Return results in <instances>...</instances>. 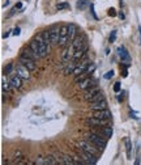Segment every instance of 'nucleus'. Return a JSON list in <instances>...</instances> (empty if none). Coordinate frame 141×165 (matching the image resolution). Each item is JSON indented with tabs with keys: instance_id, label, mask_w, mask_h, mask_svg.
<instances>
[{
	"instance_id": "obj_1",
	"label": "nucleus",
	"mask_w": 141,
	"mask_h": 165,
	"mask_svg": "<svg viewBox=\"0 0 141 165\" xmlns=\"http://www.w3.org/2000/svg\"><path fill=\"white\" fill-rule=\"evenodd\" d=\"M86 140H89L90 143H93L94 146H97L99 150H102L107 146V139L103 136V135L98 134V133H90L86 134Z\"/></svg>"
},
{
	"instance_id": "obj_2",
	"label": "nucleus",
	"mask_w": 141,
	"mask_h": 165,
	"mask_svg": "<svg viewBox=\"0 0 141 165\" xmlns=\"http://www.w3.org/2000/svg\"><path fill=\"white\" fill-rule=\"evenodd\" d=\"M34 39L37 41V43L39 46V52H41V58H46L48 55V52H50V46L45 42L43 37H42V34H37L34 37Z\"/></svg>"
},
{
	"instance_id": "obj_3",
	"label": "nucleus",
	"mask_w": 141,
	"mask_h": 165,
	"mask_svg": "<svg viewBox=\"0 0 141 165\" xmlns=\"http://www.w3.org/2000/svg\"><path fill=\"white\" fill-rule=\"evenodd\" d=\"M78 146H80V148L83 151H85V152L93 153V155H96V156H98V153H99V148L97 146H94L93 143H90L89 140H81L80 143H78Z\"/></svg>"
},
{
	"instance_id": "obj_4",
	"label": "nucleus",
	"mask_w": 141,
	"mask_h": 165,
	"mask_svg": "<svg viewBox=\"0 0 141 165\" xmlns=\"http://www.w3.org/2000/svg\"><path fill=\"white\" fill-rule=\"evenodd\" d=\"M85 123L90 127H103V126H107L109 121L107 119H101V118H97V117H89L85 119Z\"/></svg>"
},
{
	"instance_id": "obj_5",
	"label": "nucleus",
	"mask_w": 141,
	"mask_h": 165,
	"mask_svg": "<svg viewBox=\"0 0 141 165\" xmlns=\"http://www.w3.org/2000/svg\"><path fill=\"white\" fill-rule=\"evenodd\" d=\"M75 51H76V49L73 47V45H72V43H68V45L64 47L63 54H61V60L64 62V64H65V63H68V62H69L71 59L73 58Z\"/></svg>"
},
{
	"instance_id": "obj_6",
	"label": "nucleus",
	"mask_w": 141,
	"mask_h": 165,
	"mask_svg": "<svg viewBox=\"0 0 141 165\" xmlns=\"http://www.w3.org/2000/svg\"><path fill=\"white\" fill-rule=\"evenodd\" d=\"M16 74H17L22 80H29V79H30V70H29L28 67H25L22 63H18L16 66Z\"/></svg>"
},
{
	"instance_id": "obj_7",
	"label": "nucleus",
	"mask_w": 141,
	"mask_h": 165,
	"mask_svg": "<svg viewBox=\"0 0 141 165\" xmlns=\"http://www.w3.org/2000/svg\"><path fill=\"white\" fill-rule=\"evenodd\" d=\"M69 42H68V25L60 26V37H59V46L65 47Z\"/></svg>"
},
{
	"instance_id": "obj_8",
	"label": "nucleus",
	"mask_w": 141,
	"mask_h": 165,
	"mask_svg": "<svg viewBox=\"0 0 141 165\" xmlns=\"http://www.w3.org/2000/svg\"><path fill=\"white\" fill-rule=\"evenodd\" d=\"M50 38H51V45H59V37H60V28L56 25H52L50 29Z\"/></svg>"
},
{
	"instance_id": "obj_9",
	"label": "nucleus",
	"mask_w": 141,
	"mask_h": 165,
	"mask_svg": "<svg viewBox=\"0 0 141 165\" xmlns=\"http://www.w3.org/2000/svg\"><path fill=\"white\" fill-rule=\"evenodd\" d=\"M78 153H81V159H84L85 164H91V165L97 164V161H98V156H96V155L89 153V152H85V151H83V150H81Z\"/></svg>"
},
{
	"instance_id": "obj_10",
	"label": "nucleus",
	"mask_w": 141,
	"mask_h": 165,
	"mask_svg": "<svg viewBox=\"0 0 141 165\" xmlns=\"http://www.w3.org/2000/svg\"><path fill=\"white\" fill-rule=\"evenodd\" d=\"M18 62H20V63H22V64H24L25 67H28L30 71H34L35 68H37V66H35V60H33V59L28 58V57H25L24 54H21V55H20Z\"/></svg>"
},
{
	"instance_id": "obj_11",
	"label": "nucleus",
	"mask_w": 141,
	"mask_h": 165,
	"mask_svg": "<svg viewBox=\"0 0 141 165\" xmlns=\"http://www.w3.org/2000/svg\"><path fill=\"white\" fill-rule=\"evenodd\" d=\"M93 117L110 121L111 117H113V114H111V111L109 110V109H102V110H93Z\"/></svg>"
},
{
	"instance_id": "obj_12",
	"label": "nucleus",
	"mask_w": 141,
	"mask_h": 165,
	"mask_svg": "<svg viewBox=\"0 0 141 165\" xmlns=\"http://www.w3.org/2000/svg\"><path fill=\"white\" fill-rule=\"evenodd\" d=\"M90 64V62L88 60H84V62H80L78 64H76V68H75V71H73V75L75 76H78V75H81V74H84L85 71H86V68H88V66Z\"/></svg>"
},
{
	"instance_id": "obj_13",
	"label": "nucleus",
	"mask_w": 141,
	"mask_h": 165,
	"mask_svg": "<svg viewBox=\"0 0 141 165\" xmlns=\"http://www.w3.org/2000/svg\"><path fill=\"white\" fill-rule=\"evenodd\" d=\"M77 32H78V29H77L76 25L68 24V42H69V43H72L73 39L77 37Z\"/></svg>"
},
{
	"instance_id": "obj_14",
	"label": "nucleus",
	"mask_w": 141,
	"mask_h": 165,
	"mask_svg": "<svg viewBox=\"0 0 141 165\" xmlns=\"http://www.w3.org/2000/svg\"><path fill=\"white\" fill-rule=\"evenodd\" d=\"M89 108L91 110H102V109H107V101L101 100L96 102H89Z\"/></svg>"
},
{
	"instance_id": "obj_15",
	"label": "nucleus",
	"mask_w": 141,
	"mask_h": 165,
	"mask_svg": "<svg viewBox=\"0 0 141 165\" xmlns=\"http://www.w3.org/2000/svg\"><path fill=\"white\" fill-rule=\"evenodd\" d=\"M86 51H88V43H85L84 46H81L80 49H77V50L75 51V54H73V58H72V60H73V62L80 60V59L84 57V54H85Z\"/></svg>"
},
{
	"instance_id": "obj_16",
	"label": "nucleus",
	"mask_w": 141,
	"mask_h": 165,
	"mask_svg": "<svg viewBox=\"0 0 141 165\" xmlns=\"http://www.w3.org/2000/svg\"><path fill=\"white\" fill-rule=\"evenodd\" d=\"M77 85L80 87V89H88V88H90V87H93V85H96V81H94V79H91L88 76L86 79H84V80H81L80 82H77Z\"/></svg>"
},
{
	"instance_id": "obj_17",
	"label": "nucleus",
	"mask_w": 141,
	"mask_h": 165,
	"mask_svg": "<svg viewBox=\"0 0 141 165\" xmlns=\"http://www.w3.org/2000/svg\"><path fill=\"white\" fill-rule=\"evenodd\" d=\"M101 89L99 87H97V85H93V87H90V88H88V89H85V93H84V98L86 101H89L91 97H93L96 93H98Z\"/></svg>"
},
{
	"instance_id": "obj_18",
	"label": "nucleus",
	"mask_w": 141,
	"mask_h": 165,
	"mask_svg": "<svg viewBox=\"0 0 141 165\" xmlns=\"http://www.w3.org/2000/svg\"><path fill=\"white\" fill-rule=\"evenodd\" d=\"M21 54H24L25 57L30 58V59H33V60H38V59H41V57H39V55H37L34 51L31 50V47H30V46H29V47H25L24 50H22Z\"/></svg>"
},
{
	"instance_id": "obj_19",
	"label": "nucleus",
	"mask_w": 141,
	"mask_h": 165,
	"mask_svg": "<svg viewBox=\"0 0 141 165\" xmlns=\"http://www.w3.org/2000/svg\"><path fill=\"white\" fill-rule=\"evenodd\" d=\"M85 43H86V41H85V35L84 34H81V35H77L76 38L73 39V42H72V45H73V47L76 49H80L81 46H84Z\"/></svg>"
},
{
	"instance_id": "obj_20",
	"label": "nucleus",
	"mask_w": 141,
	"mask_h": 165,
	"mask_svg": "<svg viewBox=\"0 0 141 165\" xmlns=\"http://www.w3.org/2000/svg\"><path fill=\"white\" fill-rule=\"evenodd\" d=\"M118 52H119V58L122 59V62H129L131 57H129V52L126 50V47L122 46V47L118 49Z\"/></svg>"
},
{
	"instance_id": "obj_21",
	"label": "nucleus",
	"mask_w": 141,
	"mask_h": 165,
	"mask_svg": "<svg viewBox=\"0 0 141 165\" xmlns=\"http://www.w3.org/2000/svg\"><path fill=\"white\" fill-rule=\"evenodd\" d=\"M9 81H11V85H12V87H13V88H16V89H20V88L22 87V79L17 74L13 75Z\"/></svg>"
},
{
	"instance_id": "obj_22",
	"label": "nucleus",
	"mask_w": 141,
	"mask_h": 165,
	"mask_svg": "<svg viewBox=\"0 0 141 165\" xmlns=\"http://www.w3.org/2000/svg\"><path fill=\"white\" fill-rule=\"evenodd\" d=\"M124 143H126V152H127V159L131 160V157H132V141H131L129 138H126V140H124Z\"/></svg>"
},
{
	"instance_id": "obj_23",
	"label": "nucleus",
	"mask_w": 141,
	"mask_h": 165,
	"mask_svg": "<svg viewBox=\"0 0 141 165\" xmlns=\"http://www.w3.org/2000/svg\"><path fill=\"white\" fill-rule=\"evenodd\" d=\"M98 134L103 135L106 139H110L111 136H113V127H109V126H103V128L99 131Z\"/></svg>"
},
{
	"instance_id": "obj_24",
	"label": "nucleus",
	"mask_w": 141,
	"mask_h": 165,
	"mask_svg": "<svg viewBox=\"0 0 141 165\" xmlns=\"http://www.w3.org/2000/svg\"><path fill=\"white\" fill-rule=\"evenodd\" d=\"M75 68H76V64L73 63V62H68V63H65V67H64V75H69V74H73Z\"/></svg>"
},
{
	"instance_id": "obj_25",
	"label": "nucleus",
	"mask_w": 141,
	"mask_h": 165,
	"mask_svg": "<svg viewBox=\"0 0 141 165\" xmlns=\"http://www.w3.org/2000/svg\"><path fill=\"white\" fill-rule=\"evenodd\" d=\"M11 81H7L5 80V77L3 76L1 77V88H3V92H9L11 91Z\"/></svg>"
},
{
	"instance_id": "obj_26",
	"label": "nucleus",
	"mask_w": 141,
	"mask_h": 165,
	"mask_svg": "<svg viewBox=\"0 0 141 165\" xmlns=\"http://www.w3.org/2000/svg\"><path fill=\"white\" fill-rule=\"evenodd\" d=\"M58 161H59V164H65V165H68V164H75L73 157H69V156H63L60 160H58Z\"/></svg>"
},
{
	"instance_id": "obj_27",
	"label": "nucleus",
	"mask_w": 141,
	"mask_h": 165,
	"mask_svg": "<svg viewBox=\"0 0 141 165\" xmlns=\"http://www.w3.org/2000/svg\"><path fill=\"white\" fill-rule=\"evenodd\" d=\"M101 100H104V96H103V93H102V92H98V93H96V94H94L93 96V97H91L90 98V100H89V102H96V101H101Z\"/></svg>"
},
{
	"instance_id": "obj_28",
	"label": "nucleus",
	"mask_w": 141,
	"mask_h": 165,
	"mask_svg": "<svg viewBox=\"0 0 141 165\" xmlns=\"http://www.w3.org/2000/svg\"><path fill=\"white\" fill-rule=\"evenodd\" d=\"M31 47V50L35 52V54L37 55H39V57H41V52H39V46H38V43H37V41H35V39H33V41L30 42V45H29Z\"/></svg>"
},
{
	"instance_id": "obj_29",
	"label": "nucleus",
	"mask_w": 141,
	"mask_h": 165,
	"mask_svg": "<svg viewBox=\"0 0 141 165\" xmlns=\"http://www.w3.org/2000/svg\"><path fill=\"white\" fill-rule=\"evenodd\" d=\"M45 159H46V165H55V164L59 163L58 160H55V157L52 156V155H48V156H46Z\"/></svg>"
},
{
	"instance_id": "obj_30",
	"label": "nucleus",
	"mask_w": 141,
	"mask_h": 165,
	"mask_svg": "<svg viewBox=\"0 0 141 165\" xmlns=\"http://www.w3.org/2000/svg\"><path fill=\"white\" fill-rule=\"evenodd\" d=\"M42 34V37H43V39H45V42L46 43H47L48 46L51 45V38H50V32L48 30H45L43 33H41Z\"/></svg>"
},
{
	"instance_id": "obj_31",
	"label": "nucleus",
	"mask_w": 141,
	"mask_h": 165,
	"mask_svg": "<svg viewBox=\"0 0 141 165\" xmlns=\"http://www.w3.org/2000/svg\"><path fill=\"white\" fill-rule=\"evenodd\" d=\"M88 5H89V1H88V0H78L77 4H76V7L78 9H84V8H86Z\"/></svg>"
},
{
	"instance_id": "obj_32",
	"label": "nucleus",
	"mask_w": 141,
	"mask_h": 165,
	"mask_svg": "<svg viewBox=\"0 0 141 165\" xmlns=\"http://www.w3.org/2000/svg\"><path fill=\"white\" fill-rule=\"evenodd\" d=\"M13 157L16 159V161H20V160L22 159V152L20 150H16L15 152H13Z\"/></svg>"
},
{
	"instance_id": "obj_33",
	"label": "nucleus",
	"mask_w": 141,
	"mask_h": 165,
	"mask_svg": "<svg viewBox=\"0 0 141 165\" xmlns=\"http://www.w3.org/2000/svg\"><path fill=\"white\" fill-rule=\"evenodd\" d=\"M94 71H96V66H94L93 63H90L89 66H88V68H86V71H85V72H86L88 75H91Z\"/></svg>"
},
{
	"instance_id": "obj_34",
	"label": "nucleus",
	"mask_w": 141,
	"mask_h": 165,
	"mask_svg": "<svg viewBox=\"0 0 141 165\" xmlns=\"http://www.w3.org/2000/svg\"><path fill=\"white\" fill-rule=\"evenodd\" d=\"M34 164H37V165H46V159H45V157H42V156H39V157H37V160H35Z\"/></svg>"
},
{
	"instance_id": "obj_35",
	"label": "nucleus",
	"mask_w": 141,
	"mask_h": 165,
	"mask_svg": "<svg viewBox=\"0 0 141 165\" xmlns=\"http://www.w3.org/2000/svg\"><path fill=\"white\" fill-rule=\"evenodd\" d=\"M56 8L59 11H61V9H64V8H69V4H68V3H60V4H58Z\"/></svg>"
},
{
	"instance_id": "obj_36",
	"label": "nucleus",
	"mask_w": 141,
	"mask_h": 165,
	"mask_svg": "<svg viewBox=\"0 0 141 165\" xmlns=\"http://www.w3.org/2000/svg\"><path fill=\"white\" fill-rule=\"evenodd\" d=\"M12 68H13V64H8V66L5 67V70H4V74H5V75H9V74L12 72Z\"/></svg>"
},
{
	"instance_id": "obj_37",
	"label": "nucleus",
	"mask_w": 141,
	"mask_h": 165,
	"mask_svg": "<svg viewBox=\"0 0 141 165\" xmlns=\"http://www.w3.org/2000/svg\"><path fill=\"white\" fill-rule=\"evenodd\" d=\"M116 15H118V13H116V9L115 8H110L109 9V16H111V17H115Z\"/></svg>"
},
{
	"instance_id": "obj_38",
	"label": "nucleus",
	"mask_w": 141,
	"mask_h": 165,
	"mask_svg": "<svg viewBox=\"0 0 141 165\" xmlns=\"http://www.w3.org/2000/svg\"><path fill=\"white\" fill-rule=\"evenodd\" d=\"M114 76V71L113 70H111V71H109V72H106V75H104V79H106V80H109V79H111V77H113Z\"/></svg>"
},
{
	"instance_id": "obj_39",
	"label": "nucleus",
	"mask_w": 141,
	"mask_h": 165,
	"mask_svg": "<svg viewBox=\"0 0 141 165\" xmlns=\"http://www.w3.org/2000/svg\"><path fill=\"white\" fill-rule=\"evenodd\" d=\"M120 88H122V87H120V82H119V81L114 84V91H115L116 93H118V92H120Z\"/></svg>"
},
{
	"instance_id": "obj_40",
	"label": "nucleus",
	"mask_w": 141,
	"mask_h": 165,
	"mask_svg": "<svg viewBox=\"0 0 141 165\" xmlns=\"http://www.w3.org/2000/svg\"><path fill=\"white\" fill-rule=\"evenodd\" d=\"M116 39V32H111V35H110V42H114Z\"/></svg>"
},
{
	"instance_id": "obj_41",
	"label": "nucleus",
	"mask_w": 141,
	"mask_h": 165,
	"mask_svg": "<svg viewBox=\"0 0 141 165\" xmlns=\"http://www.w3.org/2000/svg\"><path fill=\"white\" fill-rule=\"evenodd\" d=\"M136 152H137V157H136V165H139L140 164V147H137V151H136Z\"/></svg>"
},
{
	"instance_id": "obj_42",
	"label": "nucleus",
	"mask_w": 141,
	"mask_h": 165,
	"mask_svg": "<svg viewBox=\"0 0 141 165\" xmlns=\"http://www.w3.org/2000/svg\"><path fill=\"white\" fill-rule=\"evenodd\" d=\"M90 8H91V15H93V17L96 18V20H98L97 15H96V11H94V4H91V5H90Z\"/></svg>"
},
{
	"instance_id": "obj_43",
	"label": "nucleus",
	"mask_w": 141,
	"mask_h": 165,
	"mask_svg": "<svg viewBox=\"0 0 141 165\" xmlns=\"http://www.w3.org/2000/svg\"><path fill=\"white\" fill-rule=\"evenodd\" d=\"M13 34H15V35H18V34H20V28H16L15 30H13Z\"/></svg>"
},
{
	"instance_id": "obj_44",
	"label": "nucleus",
	"mask_w": 141,
	"mask_h": 165,
	"mask_svg": "<svg viewBox=\"0 0 141 165\" xmlns=\"http://www.w3.org/2000/svg\"><path fill=\"white\" fill-rule=\"evenodd\" d=\"M15 8H16V9H21V8H22V4H21V3H17Z\"/></svg>"
},
{
	"instance_id": "obj_45",
	"label": "nucleus",
	"mask_w": 141,
	"mask_h": 165,
	"mask_svg": "<svg viewBox=\"0 0 141 165\" xmlns=\"http://www.w3.org/2000/svg\"><path fill=\"white\" fill-rule=\"evenodd\" d=\"M118 15H119V17L122 18V20H124V18H126V16H124V13H122V12H119V13H118Z\"/></svg>"
},
{
	"instance_id": "obj_46",
	"label": "nucleus",
	"mask_w": 141,
	"mask_h": 165,
	"mask_svg": "<svg viewBox=\"0 0 141 165\" xmlns=\"http://www.w3.org/2000/svg\"><path fill=\"white\" fill-rule=\"evenodd\" d=\"M9 33H11V32H9V30H8V32H7V33H5V34H4V35H3V38H7V37H9Z\"/></svg>"
},
{
	"instance_id": "obj_47",
	"label": "nucleus",
	"mask_w": 141,
	"mask_h": 165,
	"mask_svg": "<svg viewBox=\"0 0 141 165\" xmlns=\"http://www.w3.org/2000/svg\"><path fill=\"white\" fill-rule=\"evenodd\" d=\"M139 33H140V43H141V26H139Z\"/></svg>"
},
{
	"instance_id": "obj_48",
	"label": "nucleus",
	"mask_w": 141,
	"mask_h": 165,
	"mask_svg": "<svg viewBox=\"0 0 141 165\" xmlns=\"http://www.w3.org/2000/svg\"><path fill=\"white\" fill-rule=\"evenodd\" d=\"M7 5H9V0H7V1L4 3V7H7Z\"/></svg>"
}]
</instances>
